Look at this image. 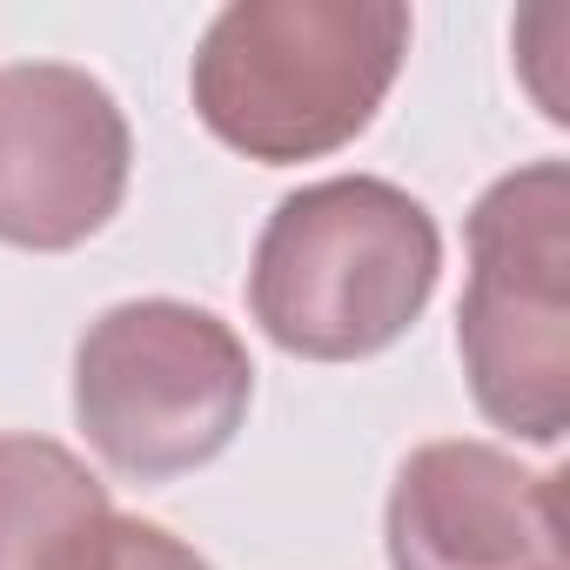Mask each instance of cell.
Returning a JSON list of instances; mask_svg holds the SVG:
<instances>
[{"label": "cell", "mask_w": 570, "mask_h": 570, "mask_svg": "<svg viewBox=\"0 0 570 570\" xmlns=\"http://www.w3.org/2000/svg\"><path fill=\"white\" fill-rule=\"evenodd\" d=\"M410 55L396 0H235L195 48L188 95L202 128L262 161H323L390 101Z\"/></svg>", "instance_id": "cell-1"}, {"label": "cell", "mask_w": 570, "mask_h": 570, "mask_svg": "<svg viewBox=\"0 0 570 570\" xmlns=\"http://www.w3.org/2000/svg\"><path fill=\"white\" fill-rule=\"evenodd\" d=\"M443 275L436 215L383 175H330L282 195L248 262V316L303 363L383 356Z\"/></svg>", "instance_id": "cell-2"}, {"label": "cell", "mask_w": 570, "mask_h": 570, "mask_svg": "<svg viewBox=\"0 0 570 570\" xmlns=\"http://www.w3.org/2000/svg\"><path fill=\"white\" fill-rule=\"evenodd\" d=\"M463 242L456 350L470 396L497 430L550 450L570 430V168L530 161L490 181Z\"/></svg>", "instance_id": "cell-3"}, {"label": "cell", "mask_w": 570, "mask_h": 570, "mask_svg": "<svg viewBox=\"0 0 570 570\" xmlns=\"http://www.w3.org/2000/svg\"><path fill=\"white\" fill-rule=\"evenodd\" d=\"M255 403L242 336L175 296L115 303L75 350V423L95 456L135 483H168L215 463Z\"/></svg>", "instance_id": "cell-4"}, {"label": "cell", "mask_w": 570, "mask_h": 570, "mask_svg": "<svg viewBox=\"0 0 570 570\" xmlns=\"http://www.w3.org/2000/svg\"><path fill=\"white\" fill-rule=\"evenodd\" d=\"M135 135L121 101L68 61L0 68V242L61 255L101 235L128 195Z\"/></svg>", "instance_id": "cell-5"}, {"label": "cell", "mask_w": 570, "mask_h": 570, "mask_svg": "<svg viewBox=\"0 0 570 570\" xmlns=\"http://www.w3.org/2000/svg\"><path fill=\"white\" fill-rule=\"evenodd\" d=\"M390 570H563V476L497 443H423L383 510Z\"/></svg>", "instance_id": "cell-6"}, {"label": "cell", "mask_w": 570, "mask_h": 570, "mask_svg": "<svg viewBox=\"0 0 570 570\" xmlns=\"http://www.w3.org/2000/svg\"><path fill=\"white\" fill-rule=\"evenodd\" d=\"M108 523V483L68 443L0 436V570H88Z\"/></svg>", "instance_id": "cell-7"}, {"label": "cell", "mask_w": 570, "mask_h": 570, "mask_svg": "<svg viewBox=\"0 0 570 570\" xmlns=\"http://www.w3.org/2000/svg\"><path fill=\"white\" fill-rule=\"evenodd\" d=\"M88 570H215V563H208L195 543H181L175 530H161V523L115 517Z\"/></svg>", "instance_id": "cell-8"}]
</instances>
